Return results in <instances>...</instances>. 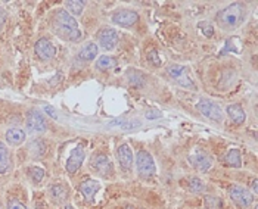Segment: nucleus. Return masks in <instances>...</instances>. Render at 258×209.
<instances>
[{"instance_id": "1", "label": "nucleus", "mask_w": 258, "mask_h": 209, "mask_svg": "<svg viewBox=\"0 0 258 209\" xmlns=\"http://www.w3.org/2000/svg\"><path fill=\"white\" fill-rule=\"evenodd\" d=\"M53 28L55 32L65 40L77 41L81 37V31L78 28V22L69 15L65 9H59L53 18Z\"/></svg>"}, {"instance_id": "2", "label": "nucleus", "mask_w": 258, "mask_h": 209, "mask_svg": "<svg viewBox=\"0 0 258 209\" xmlns=\"http://www.w3.org/2000/svg\"><path fill=\"white\" fill-rule=\"evenodd\" d=\"M245 15H247V10L242 3H232L217 13L216 21L222 28L233 30L244 22Z\"/></svg>"}, {"instance_id": "3", "label": "nucleus", "mask_w": 258, "mask_h": 209, "mask_svg": "<svg viewBox=\"0 0 258 209\" xmlns=\"http://www.w3.org/2000/svg\"><path fill=\"white\" fill-rule=\"evenodd\" d=\"M136 167H137V173L140 174V177H154L157 173V165L155 161L152 158V155L146 150H139L136 155V161H134Z\"/></svg>"}, {"instance_id": "4", "label": "nucleus", "mask_w": 258, "mask_h": 209, "mask_svg": "<svg viewBox=\"0 0 258 209\" xmlns=\"http://www.w3.org/2000/svg\"><path fill=\"white\" fill-rule=\"evenodd\" d=\"M229 198L235 205L241 208H250L254 202V196L251 195V192L238 184H232L229 187Z\"/></svg>"}, {"instance_id": "5", "label": "nucleus", "mask_w": 258, "mask_h": 209, "mask_svg": "<svg viewBox=\"0 0 258 209\" xmlns=\"http://www.w3.org/2000/svg\"><path fill=\"white\" fill-rule=\"evenodd\" d=\"M167 72L179 86H182L185 89H195L194 81H192L191 75L188 74V71H186V68L183 65H176V63L170 65L167 68Z\"/></svg>"}, {"instance_id": "6", "label": "nucleus", "mask_w": 258, "mask_h": 209, "mask_svg": "<svg viewBox=\"0 0 258 209\" xmlns=\"http://www.w3.org/2000/svg\"><path fill=\"white\" fill-rule=\"evenodd\" d=\"M198 109L204 117H207L208 120L216 121V122H222L223 117H225L222 108L217 103H214V102H211L208 99H201L198 102Z\"/></svg>"}, {"instance_id": "7", "label": "nucleus", "mask_w": 258, "mask_h": 209, "mask_svg": "<svg viewBox=\"0 0 258 209\" xmlns=\"http://www.w3.org/2000/svg\"><path fill=\"white\" fill-rule=\"evenodd\" d=\"M84 158H86V152H84V148L83 145H77L74 149L71 150L69 156H68V161H66V165H65V170L68 174H75L83 162H84Z\"/></svg>"}, {"instance_id": "8", "label": "nucleus", "mask_w": 258, "mask_h": 209, "mask_svg": "<svg viewBox=\"0 0 258 209\" xmlns=\"http://www.w3.org/2000/svg\"><path fill=\"white\" fill-rule=\"evenodd\" d=\"M25 125H27V130L32 134H40L47 130V122L44 115H41L37 109H31L28 112L25 118Z\"/></svg>"}, {"instance_id": "9", "label": "nucleus", "mask_w": 258, "mask_h": 209, "mask_svg": "<svg viewBox=\"0 0 258 209\" xmlns=\"http://www.w3.org/2000/svg\"><path fill=\"white\" fill-rule=\"evenodd\" d=\"M90 167L96 171L99 176H102V177H108V176H111L114 173L111 159L106 155H102V153H97V155L92 156Z\"/></svg>"}, {"instance_id": "10", "label": "nucleus", "mask_w": 258, "mask_h": 209, "mask_svg": "<svg viewBox=\"0 0 258 209\" xmlns=\"http://www.w3.org/2000/svg\"><path fill=\"white\" fill-rule=\"evenodd\" d=\"M34 52H35V55L38 56V59L41 60H50L55 58V55H56V47L52 44V41L50 40H47V38H38L37 41H35V44H34Z\"/></svg>"}, {"instance_id": "11", "label": "nucleus", "mask_w": 258, "mask_h": 209, "mask_svg": "<svg viewBox=\"0 0 258 209\" xmlns=\"http://www.w3.org/2000/svg\"><path fill=\"white\" fill-rule=\"evenodd\" d=\"M112 22L120 25V27H131L139 21V15L134 10L130 9H120L112 13Z\"/></svg>"}, {"instance_id": "12", "label": "nucleus", "mask_w": 258, "mask_h": 209, "mask_svg": "<svg viewBox=\"0 0 258 209\" xmlns=\"http://www.w3.org/2000/svg\"><path fill=\"white\" fill-rule=\"evenodd\" d=\"M191 164L194 165V168L199 173H208L213 167V161L211 158L204 152V150H196L194 155L189 158Z\"/></svg>"}, {"instance_id": "13", "label": "nucleus", "mask_w": 258, "mask_h": 209, "mask_svg": "<svg viewBox=\"0 0 258 209\" xmlns=\"http://www.w3.org/2000/svg\"><path fill=\"white\" fill-rule=\"evenodd\" d=\"M117 158L120 162V167L124 171H131L133 164H134V156H133V150L130 148V145L123 143L117 148Z\"/></svg>"}, {"instance_id": "14", "label": "nucleus", "mask_w": 258, "mask_h": 209, "mask_svg": "<svg viewBox=\"0 0 258 209\" xmlns=\"http://www.w3.org/2000/svg\"><path fill=\"white\" fill-rule=\"evenodd\" d=\"M117 41H118V32H117V30H114L111 27H106V28H103V30L100 31V34H99V44H100L102 49L112 50L115 47Z\"/></svg>"}, {"instance_id": "15", "label": "nucleus", "mask_w": 258, "mask_h": 209, "mask_svg": "<svg viewBox=\"0 0 258 209\" xmlns=\"http://www.w3.org/2000/svg\"><path fill=\"white\" fill-rule=\"evenodd\" d=\"M80 192H81L83 198L87 202H95V196H96V193L99 192V181L92 179L84 180L80 184Z\"/></svg>"}, {"instance_id": "16", "label": "nucleus", "mask_w": 258, "mask_h": 209, "mask_svg": "<svg viewBox=\"0 0 258 209\" xmlns=\"http://www.w3.org/2000/svg\"><path fill=\"white\" fill-rule=\"evenodd\" d=\"M12 170V156L7 146L0 142V176H6Z\"/></svg>"}, {"instance_id": "17", "label": "nucleus", "mask_w": 258, "mask_h": 209, "mask_svg": "<svg viewBox=\"0 0 258 209\" xmlns=\"http://www.w3.org/2000/svg\"><path fill=\"white\" fill-rule=\"evenodd\" d=\"M4 139H6L7 145H10V146H19V145H22L25 142L27 134L21 128H9L4 133Z\"/></svg>"}, {"instance_id": "18", "label": "nucleus", "mask_w": 258, "mask_h": 209, "mask_svg": "<svg viewBox=\"0 0 258 209\" xmlns=\"http://www.w3.org/2000/svg\"><path fill=\"white\" fill-rule=\"evenodd\" d=\"M226 112L227 115H229V118L232 120V122L236 124V125H242L245 122V120H247V115H245L244 108L241 105H238V103L229 105L226 108Z\"/></svg>"}, {"instance_id": "19", "label": "nucleus", "mask_w": 258, "mask_h": 209, "mask_svg": "<svg viewBox=\"0 0 258 209\" xmlns=\"http://www.w3.org/2000/svg\"><path fill=\"white\" fill-rule=\"evenodd\" d=\"M49 195H50V199H52L55 204L61 205V204H64L65 201H66V198H68V189L65 187L64 184L56 183V184H52V186H50Z\"/></svg>"}, {"instance_id": "20", "label": "nucleus", "mask_w": 258, "mask_h": 209, "mask_svg": "<svg viewBox=\"0 0 258 209\" xmlns=\"http://www.w3.org/2000/svg\"><path fill=\"white\" fill-rule=\"evenodd\" d=\"M97 52H99V46L96 43H86L80 52H78V58L81 60H93L97 56Z\"/></svg>"}, {"instance_id": "21", "label": "nucleus", "mask_w": 258, "mask_h": 209, "mask_svg": "<svg viewBox=\"0 0 258 209\" xmlns=\"http://www.w3.org/2000/svg\"><path fill=\"white\" fill-rule=\"evenodd\" d=\"M225 164L232 167V168H241L242 167V156L239 149H230L223 158Z\"/></svg>"}, {"instance_id": "22", "label": "nucleus", "mask_w": 258, "mask_h": 209, "mask_svg": "<svg viewBox=\"0 0 258 209\" xmlns=\"http://www.w3.org/2000/svg\"><path fill=\"white\" fill-rule=\"evenodd\" d=\"M126 77H127L129 84L133 87H143L145 86V75L136 69H129L126 72Z\"/></svg>"}, {"instance_id": "23", "label": "nucleus", "mask_w": 258, "mask_h": 209, "mask_svg": "<svg viewBox=\"0 0 258 209\" xmlns=\"http://www.w3.org/2000/svg\"><path fill=\"white\" fill-rule=\"evenodd\" d=\"M84 6H86V3L84 1H80V0H68V1H65V10L71 15H81L83 13V10H84Z\"/></svg>"}, {"instance_id": "24", "label": "nucleus", "mask_w": 258, "mask_h": 209, "mask_svg": "<svg viewBox=\"0 0 258 209\" xmlns=\"http://www.w3.org/2000/svg\"><path fill=\"white\" fill-rule=\"evenodd\" d=\"M117 66V59L112 58V56H100L96 60V68L99 71H108V69H112Z\"/></svg>"}, {"instance_id": "25", "label": "nucleus", "mask_w": 258, "mask_h": 209, "mask_svg": "<svg viewBox=\"0 0 258 209\" xmlns=\"http://www.w3.org/2000/svg\"><path fill=\"white\" fill-rule=\"evenodd\" d=\"M27 173H28L30 180H31L32 183H35V184H38L41 180L44 179V170L40 168V167H30L27 170Z\"/></svg>"}, {"instance_id": "26", "label": "nucleus", "mask_w": 258, "mask_h": 209, "mask_svg": "<svg viewBox=\"0 0 258 209\" xmlns=\"http://www.w3.org/2000/svg\"><path fill=\"white\" fill-rule=\"evenodd\" d=\"M189 190L192 193H204L205 192V183L201 179L192 177L189 180Z\"/></svg>"}, {"instance_id": "27", "label": "nucleus", "mask_w": 258, "mask_h": 209, "mask_svg": "<svg viewBox=\"0 0 258 209\" xmlns=\"http://www.w3.org/2000/svg\"><path fill=\"white\" fill-rule=\"evenodd\" d=\"M199 28L202 30V32H204L207 37H213V35H214V27H213V24H211L210 21L201 22V24H199Z\"/></svg>"}, {"instance_id": "28", "label": "nucleus", "mask_w": 258, "mask_h": 209, "mask_svg": "<svg viewBox=\"0 0 258 209\" xmlns=\"http://www.w3.org/2000/svg\"><path fill=\"white\" fill-rule=\"evenodd\" d=\"M145 117H146L148 120H158V118H161L162 114L160 111H157V109H148V111L145 112Z\"/></svg>"}, {"instance_id": "29", "label": "nucleus", "mask_w": 258, "mask_h": 209, "mask_svg": "<svg viewBox=\"0 0 258 209\" xmlns=\"http://www.w3.org/2000/svg\"><path fill=\"white\" fill-rule=\"evenodd\" d=\"M6 209H27V207H25L24 204H21L19 201H16V199H10V201L7 202Z\"/></svg>"}, {"instance_id": "30", "label": "nucleus", "mask_w": 258, "mask_h": 209, "mask_svg": "<svg viewBox=\"0 0 258 209\" xmlns=\"http://www.w3.org/2000/svg\"><path fill=\"white\" fill-rule=\"evenodd\" d=\"M217 198L216 196H207L205 198V205H207V209H216L217 208Z\"/></svg>"}, {"instance_id": "31", "label": "nucleus", "mask_w": 258, "mask_h": 209, "mask_svg": "<svg viewBox=\"0 0 258 209\" xmlns=\"http://www.w3.org/2000/svg\"><path fill=\"white\" fill-rule=\"evenodd\" d=\"M43 111H44V114H47L50 118L58 120V112H56V109H55L53 106H43Z\"/></svg>"}, {"instance_id": "32", "label": "nucleus", "mask_w": 258, "mask_h": 209, "mask_svg": "<svg viewBox=\"0 0 258 209\" xmlns=\"http://www.w3.org/2000/svg\"><path fill=\"white\" fill-rule=\"evenodd\" d=\"M149 60H151L152 63H155L157 66H158V65H161V60L158 59V56H157V52H155V50L149 52Z\"/></svg>"}, {"instance_id": "33", "label": "nucleus", "mask_w": 258, "mask_h": 209, "mask_svg": "<svg viewBox=\"0 0 258 209\" xmlns=\"http://www.w3.org/2000/svg\"><path fill=\"white\" fill-rule=\"evenodd\" d=\"M4 21H6V12L3 10V7H0V30L4 25Z\"/></svg>"}, {"instance_id": "34", "label": "nucleus", "mask_w": 258, "mask_h": 209, "mask_svg": "<svg viewBox=\"0 0 258 209\" xmlns=\"http://www.w3.org/2000/svg\"><path fill=\"white\" fill-rule=\"evenodd\" d=\"M257 179L253 180V184H251V189H253V192H254V195H257L258 193V189H257Z\"/></svg>"}, {"instance_id": "35", "label": "nucleus", "mask_w": 258, "mask_h": 209, "mask_svg": "<svg viewBox=\"0 0 258 209\" xmlns=\"http://www.w3.org/2000/svg\"><path fill=\"white\" fill-rule=\"evenodd\" d=\"M64 209H74V207L72 205H65Z\"/></svg>"}, {"instance_id": "36", "label": "nucleus", "mask_w": 258, "mask_h": 209, "mask_svg": "<svg viewBox=\"0 0 258 209\" xmlns=\"http://www.w3.org/2000/svg\"><path fill=\"white\" fill-rule=\"evenodd\" d=\"M0 209H1V204H0Z\"/></svg>"}]
</instances>
